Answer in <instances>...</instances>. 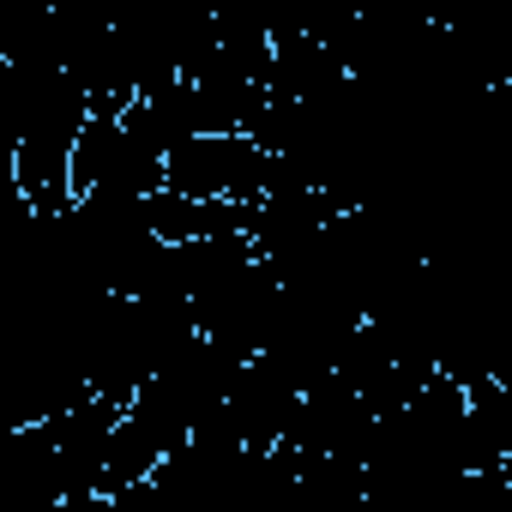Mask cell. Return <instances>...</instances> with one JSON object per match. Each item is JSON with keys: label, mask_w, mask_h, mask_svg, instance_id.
Masks as SVG:
<instances>
[{"label": "cell", "mask_w": 512, "mask_h": 512, "mask_svg": "<svg viewBox=\"0 0 512 512\" xmlns=\"http://www.w3.org/2000/svg\"><path fill=\"white\" fill-rule=\"evenodd\" d=\"M272 157L241 133H193L163 157V193L193 205H241L253 211L266 199Z\"/></svg>", "instance_id": "1"}]
</instances>
